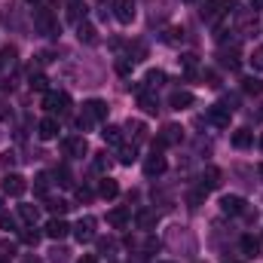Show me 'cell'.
<instances>
[{
  "instance_id": "cell-1",
  "label": "cell",
  "mask_w": 263,
  "mask_h": 263,
  "mask_svg": "<svg viewBox=\"0 0 263 263\" xmlns=\"http://www.w3.org/2000/svg\"><path fill=\"white\" fill-rule=\"evenodd\" d=\"M101 120H107V104L101 98H92L83 104V117H77V126L86 132L92 129V123H101Z\"/></svg>"
},
{
  "instance_id": "cell-2",
  "label": "cell",
  "mask_w": 263,
  "mask_h": 263,
  "mask_svg": "<svg viewBox=\"0 0 263 263\" xmlns=\"http://www.w3.org/2000/svg\"><path fill=\"white\" fill-rule=\"evenodd\" d=\"M34 31L40 37H55L59 34V22H55V15H52L49 6H37L34 9Z\"/></svg>"
},
{
  "instance_id": "cell-3",
  "label": "cell",
  "mask_w": 263,
  "mask_h": 263,
  "mask_svg": "<svg viewBox=\"0 0 263 263\" xmlns=\"http://www.w3.org/2000/svg\"><path fill=\"white\" fill-rule=\"evenodd\" d=\"M230 9H233V0H205L202 9H199V15H202L205 22H217V18L227 15Z\"/></svg>"
},
{
  "instance_id": "cell-4",
  "label": "cell",
  "mask_w": 263,
  "mask_h": 263,
  "mask_svg": "<svg viewBox=\"0 0 263 263\" xmlns=\"http://www.w3.org/2000/svg\"><path fill=\"white\" fill-rule=\"evenodd\" d=\"M43 107H46L49 114L65 117L67 110H70V95H67V92H46V95H43Z\"/></svg>"
},
{
  "instance_id": "cell-5",
  "label": "cell",
  "mask_w": 263,
  "mask_h": 263,
  "mask_svg": "<svg viewBox=\"0 0 263 263\" xmlns=\"http://www.w3.org/2000/svg\"><path fill=\"white\" fill-rule=\"evenodd\" d=\"M3 193L6 196H25V190H28V181L22 178V175H15V172H9V175H3Z\"/></svg>"
},
{
  "instance_id": "cell-6",
  "label": "cell",
  "mask_w": 263,
  "mask_h": 263,
  "mask_svg": "<svg viewBox=\"0 0 263 263\" xmlns=\"http://www.w3.org/2000/svg\"><path fill=\"white\" fill-rule=\"evenodd\" d=\"M70 230H73L77 242H92V239H95V220H92V217H80L77 227H70Z\"/></svg>"
},
{
  "instance_id": "cell-7",
  "label": "cell",
  "mask_w": 263,
  "mask_h": 263,
  "mask_svg": "<svg viewBox=\"0 0 263 263\" xmlns=\"http://www.w3.org/2000/svg\"><path fill=\"white\" fill-rule=\"evenodd\" d=\"M220 168H214V165H208V168H202V178H199V187L208 193V190H217L220 187Z\"/></svg>"
},
{
  "instance_id": "cell-8",
  "label": "cell",
  "mask_w": 263,
  "mask_h": 263,
  "mask_svg": "<svg viewBox=\"0 0 263 263\" xmlns=\"http://www.w3.org/2000/svg\"><path fill=\"white\" fill-rule=\"evenodd\" d=\"M65 153L67 156H86L89 153V144H86V138L83 135H73V138H65Z\"/></svg>"
},
{
  "instance_id": "cell-9",
  "label": "cell",
  "mask_w": 263,
  "mask_h": 263,
  "mask_svg": "<svg viewBox=\"0 0 263 263\" xmlns=\"http://www.w3.org/2000/svg\"><path fill=\"white\" fill-rule=\"evenodd\" d=\"M114 15H117V22L132 25V22H135V3H132V0H117V3H114Z\"/></svg>"
},
{
  "instance_id": "cell-10",
  "label": "cell",
  "mask_w": 263,
  "mask_h": 263,
  "mask_svg": "<svg viewBox=\"0 0 263 263\" xmlns=\"http://www.w3.org/2000/svg\"><path fill=\"white\" fill-rule=\"evenodd\" d=\"M43 233H46L49 239H55V242H59V239H65L67 233H70V223L62 220V217H52V220L46 223V230H43Z\"/></svg>"
},
{
  "instance_id": "cell-11",
  "label": "cell",
  "mask_w": 263,
  "mask_h": 263,
  "mask_svg": "<svg viewBox=\"0 0 263 263\" xmlns=\"http://www.w3.org/2000/svg\"><path fill=\"white\" fill-rule=\"evenodd\" d=\"M181 138H184V135H181L178 126H165L162 135L156 138V144H153V147H156V150H162V147H168V144H181Z\"/></svg>"
},
{
  "instance_id": "cell-12",
  "label": "cell",
  "mask_w": 263,
  "mask_h": 263,
  "mask_svg": "<svg viewBox=\"0 0 263 263\" xmlns=\"http://www.w3.org/2000/svg\"><path fill=\"white\" fill-rule=\"evenodd\" d=\"M59 132H62V129H59V120H55V117H46V120H40V123H37V135H40L43 141H52Z\"/></svg>"
},
{
  "instance_id": "cell-13",
  "label": "cell",
  "mask_w": 263,
  "mask_h": 263,
  "mask_svg": "<svg viewBox=\"0 0 263 263\" xmlns=\"http://www.w3.org/2000/svg\"><path fill=\"white\" fill-rule=\"evenodd\" d=\"M230 114H233V110H227L223 104H214V107L208 110V120H211L217 129H227V126H230Z\"/></svg>"
},
{
  "instance_id": "cell-14",
  "label": "cell",
  "mask_w": 263,
  "mask_h": 263,
  "mask_svg": "<svg viewBox=\"0 0 263 263\" xmlns=\"http://www.w3.org/2000/svg\"><path fill=\"white\" fill-rule=\"evenodd\" d=\"M165 172V156H159V153H153L147 162H144V175L147 178H159Z\"/></svg>"
},
{
  "instance_id": "cell-15",
  "label": "cell",
  "mask_w": 263,
  "mask_h": 263,
  "mask_svg": "<svg viewBox=\"0 0 263 263\" xmlns=\"http://www.w3.org/2000/svg\"><path fill=\"white\" fill-rule=\"evenodd\" d=\"M129 220H132L129 208H114V211L107 214V223H110L114 230H126V227H129Z\"/></svg>"
},
{
  "instance_id": "cell-16",
  "label": "cell",
  "mask_w": 263,
  "mask_h": 263,
  "mask_svg": "<svg viewBox=\"0 0 263 263\" xmlns=\"http://www.w3.org/2000/svg\"><path fill=\"white\" fill-rule=\"evenodd\" d=\"M220 211L223 214H242L245 211V202H242V196H223L220 199Z\"/></svg>"
},
{
  "instance_id": "cell-17",
  "label": "cell",
  "mask_w": 263,
  "mask_h": 263,
  "mask_svg": "<svg viewBox=\"0 0 263 263\" xmlns=\"http://www.w3.org/2000/svg\"><path fill=\"white\" fill-rule=\"evenodd\" d=\"M254 144V132L251 129H236L233 132V147L236 150H245V147H251Z\"/></svg>"
},
{
  "instance_id": "cell-18",
  "label": "cell",
  "mask_w": 263,
  "mask_h": 263,
  "mask_svg": "<svg viewBox=\"0 0 263 263\" xmlns=\"http://www.w3.org/2000/svg\"><path fill=\"white\" fill-rule=\"evenodd\" d=\"M168 104H172L175 110H184V107H190V104H193V92H184V89H178V92H172Z\"/></svg>"
},
{
  "instance_id": "cell-19",
  "label": "cell",
  "mask_w": 263,
  "mask_h": 263,
  "mask_svg": "<svg viewBox=\"0 0 263 263\" xmlns=\"http://www.w3.org/2000/svg\"><path fill=\"white\" fill-rule=\"evenodd\" d=\"M138 104H141L147 114H156V110H159V101H156V95H153V92H147V89H138Z\"/></svg>"
},
{
  "instance_id": "cell-20",
  "label": "cell",
  "mask_w": 263,
  "mask_h": 263,
  "mask_svg": "<svg viewBox=\"0 0 263 263\" xmlns=\"http://www.w3.org/2000/svg\"><path fill=\"white\" fill-rule=\"evenodd\" d=\"M77 37H80V43H95L98 40V34H95V28L89 22H80L77 25Z\"/></svg>"
},
{
  "instance_id": "cell-21",
  "label": "cell",
  "mask_w": 263,
  "mask_h": 263,
  "mask_svg": "<svg viewBox=\"0 0 263 263\" xmlns=\"http://www.w3.org/2000/svg\"><path fill=\"white\" fill-rule=\"evenodd\" d=\"M98 193H101L104 199H114L117 193H120V184H117L114 178H104V181L98 184Z\"/></svg>"
},
{
  "instance_id": "cell-22",
  "label": "cell",
  "mask_w": 263,
  "mask_h": 263,
  "mask_svg": "<svg viewBox=\"0 0 263 263\" xmlns=\"http://www.w3.org/2000/svg\"><path fill=\"white\" fill-rule=\"evenodd\" d=\"M135 223H138L141 230H153V227H156V214H153V211H138V214H135Z\"/></svg>"
},
{
  "instance_id": "cell-23",
  "label": "cell",
  "mask_w": 263,
  "mask_h": 263,
  "mask_svg": "<svg viewBox=\"0 0 263 263\" xmlns=\"http://www.w3.org/2000/svg\"><path fill=\"white\" fill-rule=\"evenodd\" d=\"M242 251H245V257H257L260 254V242L254 236H242Z\"/></svg>"
},
{
  "instance_id": "cell-24",
  "label": "cell",
  "mask_w": 263,
  "mask_h": 263,
  "mask_svg": "<svg viewBox=\"0 0 263 263\" xmlns=\"http://www.w3.org/2000/svg\"><path fill=\"white\" fill-rule=\"evenodd\" d=\"M220 65L230 67V70H236V67H239V49H223V52H220Z\"/></svg>"
},
{
  "instance_id": "cell-25",
  "label": "cell",
  "mask_w": 263,
  "mask_h": 263,
  "mask_svg": "<svg viewBox=\"0 0 263 263\" xmlns=\"http://www.w3.org/2000/svg\"><path fill=\"white\" fill-rule=\"evenodd\" d=\"M101 135H104V141H107V144H114V147H123V129H117V126H107Z\"/></svg>"
},
{
  "instance_id": "cell-26",
  "label": "cell",
  "mask_w": 263,
  "mask_h": 263,
  "mask_svg": "<svg viewBox=\"0 0 263 263\" xmlns=\"http://www.w3.org/2000/svg\"><path fill=\"white\" fill-rule=\"evenodd\" d=\"M242 92H245V95H260L263 83L260 80H254V77H245V80H242Z\"/></svg>"
},
{
  "instance_id": "cell-27",
  "label": "cell",
  "mask_w": 263,
  "mask_h": 263,
  "mask_svg": "<svg viewBox=\"0 0 263 263\" xmlns=\"http://www.w3.org/2000/svg\"><path fill=\"white\" fill-rule=\"evenodd\" d=\"M18 214H22V220H25V223H37V217H40L37 205H18Z\"/></svg>"
},
{
  "instance_id": "cell-28",
  "label": "cell",
  "mask_w": 263,
  "mask_h": 263,
  "mask_svg": "<svg viewBox=\"0 0 263 263\" xmlns=\"http://www.w3.org/2000/svg\"><path fill=\"white\" fill-rule=\"evenodd\" d=\"M22 242H25V245H37V242H40V233L34 230V223H28V230L22 233Z\"/></svg>"
},
{
  "instance_id": "cell-29",
  "label": "cell",
  "mask_w": 263,
  "mask_h": 263,
  "mask_svg": "<svg viewBox=\"0 0 263 263\" xmlns=\"http://www.w3.org/2000/svg\"><path fill=\"white\" fill-rule=\"evenodd\" d=\"M162 83H165V73H162V70H150V73H147V86H150V89H156V86H162Z\"/></svg>"
},
{
  "instance_id": "cell-30",
  "label": "cell",
  "mask_w": 263,
  "mask_h": 263,
  "mask_svg": "<svg viewBox=\"0 0 263 263\" xmlns=\"http://www.w3.org/2000/svg\"><path fill=\"white\" fill-rule=\"evenodd\" d=\"M52 178H55V181H59V184H62V187H70V184H73V181H70V172H67L65 165H59V168H55V175H52Z\"/></svg>"
},
{
  "instance_id": "cell-31",
  "label": "cell",
  "mask_w": 263,
  "mask_h": 263,
  "mask_svg": "<svg viewBox=\"0 0 263 263\" xmlns=\"http://www.w3.org/2000/svg\"><path fill=\"white\" fill-rule=\"evenodd\" d=\"M31 89H37V92H46V77L31 70Z\"/></svg>"
},
{
  "instance_id": "cell-32",
  "label": "cell",
  "mask_w": 263,
  "mask_h": 263,
  "mask_svg": "<svg viewBox=\"0 0 263 263\" xmlns=\"http://www.w3.org/2000/svg\"><path fill=\"white\" fill-rule=\"evenodd\" d=\"M46 208H49L52 214H65V211H67V208H70V205H67L65 199H52V202H49Z\"/></svg>"
},
{
  "instance_id": "cell-33",
  "label": "cell",
  "mask_w": 263,
  "mask_h": 263,
  "mask_svg": "<svg viewBox=\"0 0 263 263\" xmlns=\"http://www.w3.org/2000/svg\"><path fill=\"white\" fill-rule=\"evenodd\" d=\"M126 129H129L132 135L138 138V141H144V135H147V129H144V123H138V120H135V123L129 120V126H126Z\"/></svg>"
},
{
  "instance_id": "cell-34",
  "label": "cell",
  "mask_w": 263,
  "mask_h": 263,
  "mask_svg": "<svg viewBox=\"0 0 263 263\" xmlns=\"http://www.w3.org/2000/svg\"><path fill=\"white\" fill-rule=\"evenodd\" d=\"M49 181H52L49 175H37V181H34V190H37V193H46V190H49Z\"/></svg>"
},
{
  "instance_id": "cell-35",
  "label": "cell",
  "mask_w": 263,
  "mask_h": 263,
  "mask_svg": "<svg viewBox=\"0 0 263 263\" xmlns=\"http://www.w3.org/2000/svg\"><path fill=\"white\" fill-rule=\"evenodd\" d=\"M120 162L123 165H132L135 162V147H120Z\"/></svg>"
},
{
  "instance_id": "cell-36",
  "label": "cell",
  "mask_w": 263,
  "mask_h": 263,
  "mask_svg": "<svg viewBox=\"0 0 263 263\" xmlns=\"http://www.w3.org/2000/svg\"><path fill=\"white\" fill-rule=\"evenodd\" d=\"M132 65H135V62H129V59H120V62H117V70H120L123 77H129V73H132Z\"/></svg>"
},
{
  "instance_id": "cell-37",
  "label": "cell",
  "mask_w": 263,
  "mask_h": 263,
  "mask_svg": "<svg viewBox=\"0 0 263 263\" xmlns=\"http://www.w3.org/2000/svg\"><path fill=\"white\" fill-rule=\"evenodd\" d=\"M107 165H110V159H107V153H98V156H95V168H98V172H104Z\"/></svg>"
},
{
  "instance_id": "cell-38",
  "label": "cell",
  "mask_w": 263,
  "mask_h": 263,
  "mask_svg": "<svg viewBox=\"0 0 263 263\" xmlns=\"http://www.w3.org/2000/svg\"><path fill=\"white\" fill-rule=\"evenodd\" d=\"M0 230H6V233H9V230H15V220H12L9 214H0Z\"/></svg>"
},
{
  "instance_id": "cell-39",
  "label": "cell",
  "mask_w": 263,
  "mask_h": 263,
  "mask_svg": "<svg viewBox=\"0 0 263 263\" xmlns=\"http://www.w3.org/2000/svg\"><path fill=\"white\" fill-rule=\"evenodd\" d=\"M49 260H52V263H67V251H65V248H55Z\"/></svg>"
},
{
  "instance_id": "cell-40",
  "label": "cell",
  "mask_w": 263,
  "mask_h": 263,
  "mask_svg": "<svg viewBox=\"0 0 263 263\" xmlns=\"http://www.w3.org/2000/svg\"><path fill=\"white\" fill-rule=\"evenodd\" d=\"M202 80H205V86H211V89H214V86H220V83H217V73H211V70H205V73H202Z\"/></svg>"
},
{
  "instance_id": "cell-41",
  "label": "cell",
  "mask_w": 263,
  "mask_h": 263,
  "mask_svg": "<svg viewBox=\"0 0 263 263\" xmlns=\"http://www.w3.org/2000/svg\"><path fill=\"white\" fill-rule=\"evenodd\" d=\"M202 193H205V190H196V193H190V196H187L190 208H199V202H202Z\"/></svg>"
},
{
  "instance_id": "cell-42",
  "label": "cell",
  "mask_w": 263,
  "mask_h": 263,
  "mask_svg": "<svg viewBox=\"0 0 263 263\" xmlns=\"http://www.w3.org/2000/svg\"><path fill=\"white\" fill-rule=\"evenodd\" d=\"M251 62H254V67H257V70H263V46H260V49H254Z\"/></svg>"
},
{
  "instance_id": "cell-43",
  "label": "cell",
  "mask_w": 263,
  "mask_h": 263,
  "mask_svg": "<svg viewBox=\"0 0 263 263\" xmlns=\"http://www.w3.org/2000/svg\"><path fill=\"white\" fill-rule=\"evenodd\" d=\"M77 199H83V202H86V199H92V190H86V187H80V190H77Z\"/></svg>"
},
{
  "instance_id": "cell-44",
  "label": "cell",
  "mask_w": 263,
  "mask_h": 263,
  "mask_svg": "<svg viewBox=\"0 0 263 263\" xmlns=\"http://www.w3.org/2000/svg\"><path fill=\"white\" fill-rule=\"evenodd\" d=\"M12 159H15V156H12V153H3V156H0V165H3V168H6V165H12Z\"/></svg>"
},
{
  "instance_id": "cell-45",
  "label": "cell",
  "mask_w": 263,
  "mask_h": 263,
  "mask_svg": "<svg viewBox=\"0 0 263 263\" xmlns=\"http://www.w3.org/2000/svg\"><path fill=\"white\" fill-rule=\"evenodd\" d=\"M80 263H98V257H95V254H83V257H80Z\"/></svg>"
},
{
  "instance_id": "cell-46",
  "label": "cell",
  "mask_w": 263,
  "mask_h": 263,
  "mask_svg": "<svg viewBox=\"0 0 263 263\" xmlns=\"http://www.w3.org/2000/svg\"><path fill=\"white\" fill-rule=\"evenodd\" d=\"M248 3L254 6V12H257V9H263V0H248Z\"/></svg>"
},
{
  "instance_id": "cell-47",
  "label": "cell",
  "mask_w": 263,
  "mask_h": 263,
  "mask_svg": "<svg viewBox=\"0 0 263 263\" xmlns=\"http://www.w3.org/2000/svg\"><path fill=\"white\" fill-rule=\"evenodd\" d=\"M9 117V110H6V104H0V120H6Z\"/></svg>"
},
{
  "instance_id": "cell-48",
  "label": "cell",
  "mask_w": 263,
  "mask_h": 263,
  "mask_svg": "<svg viewBox=\"0 0 263 263\" xmlns=\"http://www.w3.org/2000/svg\"><path fill=\"white\" fill-rule=\"evenodd\" d=\"M3 67H6V62H3V55H0V70H3Z\"/></svg>"
},
{
  "instance_id": "cell-49",
  "label": "cell",
  "mask_w": 263,
  "mask_h": 263,
  "mask_svg": "<svg viewBox=\"0 0 263 263\" xmlns=\"http://www.w3.org/2000/svg\"><path fill=\"white\" fill-rule=\"evenodd\" d=\"M257 172H260V178H263V162H260V168H257Z\"/></svg>"
},
{
  "instance_id": "cell-50",
  "label": "cell",
  "mask_w": 263,
  "mask_h": 263,
  "mask_svg": "<svg viewBox=\"0 0 263 263\" xmlns=\"http://www.w3.org/2000/svg\"><path fill=\"white\" fill-rule=\"evenodd\" d=\"M227 263H242V260H227Z\"/></svg>"
},
{
  "instance_id": "cell-51",
  "label": "cell",
  "mask_w": 263,
  "mask_h": 263,
  "mask_svg": "<svg viewBox=\"0 0 263 263\" xmlns=\"http://www.w3.org/2000/svg\"><path fill=\"white\" fill-rule=\"evenodd\" d=\"M184 3H196V0H184Z\"/></svg>"
},
{
  "instance_id": "cell-52",
  "label": "cell",
  "mask_w": 263,
  "mask_h": 263,
  "mask_svg": "<svg viewBox=\"0 0 263 263\" xmlns=\"http://www.w3.org/2000/svg\"><path fill=\"white\" fill-rule=\"evenodd\" d=\"M260 150H263V138H260Z\"/></svg>"
},
{
  "instance_id": "cell-53",
  "label": "cell",
  "mask_w": 263,
  "mask_h": 263,
  "mask_svg": "<svg viewBox=\"0 0 263 263\" xmlns=\"http://www.w3.org/2000/svg\"><path fill=\"white\" fill-rule=\"evenodd\" d=\"M28 3H37V0H28Z\"/></svg>"
},
{
  "instance_id": "cell-54",
  "label": "cell",
  "mask_w": 263,
  "mask_h": 263,
  "mask_svg": "<svg viewBox=\"0 0 263 263\" xmlns=\"http://www.w3.org/2000/svg\"><path fill=\"white\" fill-rule=\"evenodd\" d=\"M260 117H263V107H260Z\"/></svg>"
},
{
  "instance_id": "cell-55",
  "label": "cell",
  "mask_w": 263,
  "mask_h": 263,
  "mask_svg": "<svg viewBox=\"0 0 263 263\" xmlns=\"http://www.w3.org/2000/svg\"><path fill=\"white\" fill-rule=\"evenodd\" d=\"M162 263H168V260H162Z\"/></svg>"
}]
</instances>
